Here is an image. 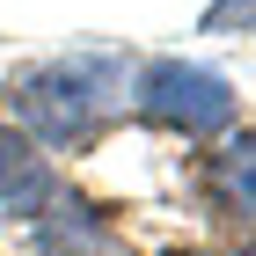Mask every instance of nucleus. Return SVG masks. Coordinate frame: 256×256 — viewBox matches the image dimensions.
<instances>
[{
    "instance_id": "f257e3e1",
    "label": "nucleus",
    "mask_w": 256,
    "mask_h": 256,
    "mask_svg": "<svg viewBox=\"0 0 256 256\" xmlns=\"http://www.w3.org/2000/svg\"><path fill=\"white\" fill-rule=\"evenodd\" d=\"M102 124V66H80V59H52V66H30L15 80V132L30 146H88Z\"/></svg>"
},
{
    "instance_id": "f03ea898",
    "label": "nucleus",
    "mask_w": 256,
    "mask_h": 256,
    "mask_svg": "<svg viewBox=\"0 0 256 256\" xmlns=\"http://www.w3.org/2000/svg\"><path fill=\"white\" fill-rule=\"evenodd\" d=\"M139 110L183 139H205L234 118V88H227V74H212L198 59H154L139 66Z\"/></svg>"
},
{
    "instance_id": "7ed1b4c3",
    "label": "nucleus",
    "mask_w": 256,
    "mask_h": 256,
    "mask_svg": "<svg viewBox=\"0 0 256 256\" xmlns=\"http://www.w3.org/2000/svg\"><path fill=\"white\" fill-rule=\"evenodd\" d=\"M52 205H59L52 161H44L15 124H0V212L8 220H52Z\"/></svg>"
},
{
    "instance_id": "20e7f679",
    "label": "nucleus",
    "mask_w": 256,
    "mask_h": 256,
    "mask_svg": "<svg viewBox=\"0 0 256 256\" xmlns=\"http://www.w3.org/2000/svg\"><path fill=\"white\" fill-rule=\"evenodd\" d=\"M212 190H220L227 212H256V139H234L212 161Z\"/></svg>"
},
{
    "instance_id": "39448f33",
    "label": "nucleus",
    "mask_w": 256,
    "mask_h": 256,
    "mask_svg": "<svg viewBox=\"0 0 256 256\" xmlns=\"http://www.w3.org/2000/svg\"><path fill=\"white\" fill-rule=\"evenodd\" d=\"M205 30H212V37H227V30L256 37V0H212V8H205Z\"/></svg>"
}]
</instances>
